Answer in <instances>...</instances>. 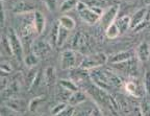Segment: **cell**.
<instances>
[{"label": "cell", "mask_w": 150, "mask_h": 116, "mask_svg": "<svg viewBox=\"0 0 150 116\" xmlns=\"http://www.w3.org/2000/svg\"><path fill=\"white\" fill-rule=\"evenodd\" d=\"M84 57H82L77 50H65L62 53L61 57V67L64 70H71L73 68L79 67L81 64L82 60Z\"/></svg>", "instance_id": "1"}, {"label": "cell", "mask_w": 150, "mask_h": 116, "mask_svg": "<svg viewBox=\"0 0 150 116\" xmlns=\"http://www.w3.org/2000/svg\"><path fill=\"white\" fill-rule=\"evenodd\" d=\"M108 58L105 53H103V52H96V53H93V55L84 57L79 67L90 71L92 69L100 68V67L104 66L108 63Z\"/></svg>", "instance_id": "2"}, {"label": "cell", "mask_w": 150, "mask_h": 116, "mask_svg": "<svg viewBox=\"0 0 150 116\" xmlns=\"http://www.w3.org/2000/svg\"><path fill=\"white\" fill-rule=\"evenodd\" d=\"M7 37H8V39H9V42H11V46H12L14 57H16V59L18 60V61L24 60L23 44H22L21 39L19 38L16 29H14L13 27H9L8 31H7Z\"/></svg>", "instance_id": "3"}, {"label": "cell", "mask_w": 150, "mask_h": 116, "mask_svg": "<svg viewBox=\"0 0 150 116\" xmlns=\"http://www.w3.org/2000/svg\"><path fill=\"white\" fill-rule=\"evenodd\" d=\"M51 48L52 46L50 45V43L48 41L44 40H35L31 44L33 52L40 59H44L49 55V52L51 51Z\"/></svg>", "instance_id": "4"}, {"label": "cell", "mask_w": 150, "mask_h": 116, "mask_svg": "<svg viewBox=\"0 0 150 116\" xmlns=\"http://www.w3.org/2000/svg\"><path fill=\"white\" fill-rule=\"evenodd\" d=\"M118 12H119V5L115 4L108 7V10L103 13V15L100 18V24L102 25V27H104V29L108 28L110 24L116 22Z\"/></svg>", "instance_id": "5"}, {"label": "cell", "mask_w": 150, "mask_h": 116, "mask_svg": "<svg viewBox=\"0 0 150 116\" xmlns=\"http://www.w3.org/2000/svg\"><path fill=\"white\" fill-rule=\"evenodd\" d=\"M136 57V52L132 49H128V50H123V51L117 52L115 55L108 57V63L112 65L115 64H120V63H123V62H126L128 60L132 59V58Z\"/></svg>", "instance_id": "6"}, {"label": "cell", "mask_w": 150, "mask_h": 116, "mask_svg": "<svg viewBox=\"0 0 150 116\" xmlns=\"http://www.w3.org/2000/svg\"><path fill=\"white\" fill-rule=\"evenodd\" d=\"M35 12V6L28 0H19L14 5V13L17 15H24Z\"/></svg>", "instance_id": "7"}, {"label": "cell", "mask_w": 150, "mask_h": 116, "mask_svg": "<svg viewBox=\"0 0 150 116\" xmlns=\"http://www.w3.org/2000/svg\"><path fill=\"white\" fill-rule=\"evenodd\" d=\"M137 58H132V59L128 60L126 62L120 63V64H115L114 66L117 67L120 71L124 72V73L128 74L129 76H132L137 73Z\"/></svg>", "instance_id": "8"}, {"label": "cell", "mask_w": 150, "mask_h": 116, "mask_svg": "<svg viewBox=\"0 0 150 116\" xmlns=\"http://www.w3.org/2000/svg\"><path fill=\"white\" fill-rule=\"evenodd\" d=\"M78 14H79V16H80V19L88 24L97 23L98 21H100V18H101L99 15H97L96 13L92 10L91 6H87L84 10H82L81 12H79Z\"/></svg>", "instance_id": "9"}, {"label": "cell", "mask_w": 150, "mask_h": 116, "mask_svg": "<svg viewBox=\"0 0 150 116\" xmlns=\"http://www.w3.org/2000/svg\"><path fill=\"white\" fill-rule=\"evenodd\" d=\"M7 102H5V106H7L8 108H11L12 110H14L15 112H19V113H22V112H25L28 109V106L29 105L26 104V102L22 98H14V97H11L8 100H6Z\"/></svg>", "instance_id": "10"}, {"label": "cell", "mask_w": 150, "mask_h": 116, "mask_svg": "<svg viewBox=\"0 0 150 116\" xmlns=\"http://www.w3.org/2000/svg\"><path fill=\"white\" fill-rule=\"evenodd\" d=\"M33 24H35V33L38 35H41L44 31L45 26H46V19H45L44 15L39 11H35L33 13Z\"/></svg>", "instance_id": "11"}, {"label": "cell", "mask_w": 150, "mask_h": 116, "mask_svg": "<svg viewBox=\"0 0 150 116\" xmlns=\"http://www.w3.org/2000/svg\"><path fill=\"white\" fill-rule=\"evenodd\" d=\"M124 89L126 90V92H128L129 94L134 97H142L144 94L143 89L141 88L140 84L134 81H129L127 83H125Z\"/></svg>", "instance_id": "12"}, {"label": "cell", "mask_w": 150, "mask_h": 116, "mask_svg": "<svg viewBox=\"0 0 150 116\" xmlns=\"http://www.w3.org/2000/svg\"><path fill=\"white\" fill-rule=\"evenodd\" d=\"M136 56L139 61L146 62L150 57V45L147 42L141 43L136 50Z\"/></svg>", "instance_id": "13"}, {"label": "cell", "mask_w": 150, "mask_h": 116, "mask_svg": "<svg viewBox=\"0 0 150 116\" xmlns=\"http://www.w3.org/2000/svg\"><path fill=\"white\" fill-rule=\"evenodd\" d=\"M87 100H88L87 94H86L83 91L77 90L71 94L70 98H69V100H68V104L75 107V106H78V105L83 104V102H87Z\"/></svg>", "instance_id": "14"}, {"label": "cell", "mask_w": 150, "mask_h": 116, "mask_svg": "<svg viewBox=\"0 0 150 116\" xmlns=\"http://www.w3.org/2000/svg\"><path fill=\"white\" fill-rule=\"evenodd\" d=\"M146 12H147V7H144V9H141V10L137 11L131 18V22H130V29H134V27L141 24L142 22L145 21L146 18Z\"/></svg>", "instance_id": "15"}, {"label": "cell", "mask_w": 150, "mask_h": 116, "mask_svg": "<svg viewBox=\"0 0 150 116\" xmlns=\"http://www.w3.org/2000/svg\"><path fill=\"white\" fill-rule=\"evenodd\" d=\"M56 78H57V75H56L55 68L53 66L47 67L46 70L44 71V80L46 85L53 86L56 83Z\"/></svg>", "instance_id": "16"}, {"label": "cell", "mask_w": 150, "mask_h": 116, "mask_svg": "<svg viewBox=\"0 0 150 116\" xmlns=\"http://www.w3.org/2000/svg\"><path fill=\"white\" fill-rule=\"evenodd\" d=\"M130 22H131V18L129 16H122L117 18L116 24L119 27V31L121 35L126 33L128 29H130Z\"/></svg>", "instance_id": "17"}, {"label": "cell", "mask_w": 150, "mask_h": 116, "mask_svg": "<svg viewBox=\"0 0 150 116\" xmlns=\"http://www.w3.org/2000/svg\"><path fill=\"white\" fill-rule=\"evenodd\" d=\"M59 23L62 27L68 29V31H73L75 28V25H76V23H75L74 19H73L72 17L67 16V15H63L62 17H59Z\"/></svg>", "instance_id": "18"}, {"label": "cell", "mask_w": 150, "mask_h": 116, "mask_svg": "<svg viewBox=\"0 0 150 116\" xmlns=\"http://www.w3.org/2000/svg\"><path fill=\"white\" fill-rule=\"evenodd\" d=\"M86 36L83 35V33H77L76 36L73 39V47L75 48V50H81L86 47Z\"/></svg>", "instance_id": "19"}, {"label": "cell", "mask_w": 150, "mask_h": 116, "mask_svg": "<svg viewBox=\"0 0 150 116\" xmlns=\"http://www.w3.org/2000/svg\"><path fill=\"white\" fill-rule=\"evenodd\" d=\"M59 85L61 86V87L65 88L66 90L71 91V92H75V91L79 90V89H78L77 84L75 83L74 81H72V80H67V78H62V80H59Z\"/></svg>", "instance_id": "20"}, {"label": "cell", "mask_w": 150, "mask_h": 116, "mask_svg": "<svg viewBox=\"0 0 150 116\" xmlns=\"http://www.w3.org/2000/svg\"><path fill=\"white\" fill-rule=\"evenodd\" d=\"M59 23L53 24L51 31H50L49 39H48V42L50 43V45L52 47H55L56 44H57V36H59Z\"/></svg>", "instance_id": "21"}, {"label": "cell", "mask_w": 150, "mask_h": 116, "mask_svg": "<svg viewBox=\"0 0 150 116\" xmlns=\"http://www.w3.org/2000/svg\"><path fill=\"white\" fill-rule=\"evenodd\" d=\"M39 60H40V58L38 57V56H35L33 52H30V53H28V55L25 56L23 61H24V64L28 68H33V67H35L39 64Z\"/></svg>", "instance_id": "22"}, {"label": "cell", "mask_w": 150, "mask_h": 116, "mask_svg": "<svg viewBox=\"0 0 150 116\" xmlns=\"http://www.w3.org/2000/svg\"><path fill=\"white\" fill-rule=\"evenodd\" d=\"M69 31H70L64 28V27H62V26L59 25V36H57V44H56L57 47H63V46L65 45L66 41H67V39H68V37H69Z\"/></svg>", "instance_id": "23"}, {"label": "cell", "mask_w": 150, "mask_h": 116, "mask_svg": "<svg viewBox=\"0 0 150 116\" xmlns=\"http://www.w3.org/2000/svg\"><path fill=\"white\" fill-rule=\"evenodd\" d=\"M105 35L108 39H115V38H117L119 35H121L119 31V27H118V25L116 24V22L110 24L108 28L105 29Z\"/></svg>", "instance_id": "24"}, {"label": "cell", "mask_w": 150, "mask_h": 116, "mask_svg": "<svg viewBox=\"0 0 150 116\" xmlns=\"http://www.w3.org/2000/svg\"><path fill=\"white\" fill-rule=\"evenodd\" d=\"M78 1L79 0H65L63 3H62L61 7H59V11L62 13L69 12V11L73 10V9H76V5H77Z\"/></svg>", "instance_id": "25"}, {"label": "cell", "mask_w": 150, "mask_h": 116, "mask_svg": "<svg viewBox=\"0 0 150 116\" xmlns=\"http://www.w3.org/2000/svg\"><path fill=\"white\" fill-rule=\"evenodd\" d=\"M37 74H38V71L35 70V69H33V68H30V70L28 71L27 74L25 75L24 82H25V85H26V87H27L28 90H29V89L31 88V86H33V82H35Z\"/></svg>", "instance_id": "26"}, {"label": "cell", "mask_w": 150, "mask_h": 116, "mask_svg": "<svg viewBox=\"0 0 150 116\" xmlns=\"http://www.w3.org/2000/svg\"><path fill=\"white\" fill-rule=\"evenodd\" d=\"M45 95H40V96H37L35 97V98H33V100H30V102H29V106H28V110L31 112H35V110L38 109V107L40 106L42 102H45Z\"/></svg>", "instance_id": "27"}, {"label": "cell", "mask_w": 150, "mask_h": 116, "mask_svg": "<svg viewBox=\"0 0 150 116\" xmlns=\"http://www.w3.org/2000/svg\"><path fill=\"white\" fill-rule=\"evenodd\" d=\"M1 47L2 50L6 53L7 56H14L13 55L12 46H11V42H9L8 37L6 36H2V40H1Z\"/></svg>", "instance_id": "28"}, {"label": "cell", "mask_w": 150, "mask_h": 116, "mask_svg": "<svg viewBox=\"0 0 150 116\" xmlns=\"http://www.w3.org/2000/svg\"><path fill=\"white\" fill-rule=\"evenodd\" d=\"M59 87H61V86H59ZM72 93L73 92H71V91L66 90L65 88L61 87V91L56 94V98H57V100H59V102H68L69 98H70V96H71V94H72Z\"/></svg>", "instance_id": "29"}, {"label": "cell", "mask_w": 150, "mask_h": 116, "mask_svg": "<svg viewBox=\"0 0 150 116\" xmlns=\"http://www.w3.org/2000/svg\"><path fill=\"white\" fill-rule=\"evenodd\" d=\"M67 106H68V102H59L57 104L55 105V106L52 107V109H51V111H50V113H51L52 116H57Z\"/></svg>", "instance_id": "30"}, {"label": "cell", "mask_w": 150, "mask_h": 116, "mask_svg": "<svg viewBox=\"0 0 150 116\" xmlns=\"http://www.w3.org/2000/svg\"><path fill=\"white\" fill-rule=\"evenodd\" d=\"M144 89H145V92L150 96V68H148L145 71V75H144Z\"/></svg>", "instance_id": "31"}, {"label": "cell", "mask_w": 150, "mask_h": 116, "mask_svg": "<svg viewBox=\"0 0 150 116\" xmlns=\"http://www.w3.org/2000/svg\"><path fill=\"white\" fill-rule=\"evenodd\" d=\"M0 69H1V74H2V75H4V74L8 75L11 72H13L12 65L9 64L8 62H5V61L1 62V67H0Z\"/></svg>", "instance_id": "32"}, {"label": "cell", "mask_w": 150, "mask_h": 116, "mask_svg": "<svg viewBox=\"0 0 150 116\" xmlns=\"http://www.w3.org/2000/svg\"><path fill=\"white\" fill-rule=\"evenodd\" d=\"M74 112H75V107L68 104V106L66 107L65 109H64L57 116H73Z\"/></svg>", "instance_id": "33"}, {"label": "cell", "mask_w": 150, "mask_h": 116, "mask_svg": "<svg viewBox=\"0 0 150 116\" xmlns=\"http://www.w3.org/2000/svg\"><path fill=\"white\" fill-rule=\"evenodd\" d=\"M92 110H93V108H91L90 110H88L87 108H84V109H79V110H75L73 116H91Z\"/></svg>", "instance_id": "34"}, {"label": "cell", "mask_w": 150, "mask_h": 116, "mask_svg": "<svg viewBox=\"0 0 150 116\" xmlns=\"http://www.w3.org/2000/svg\"><path fill=\"white\" fill-rule=\"evenodd\" d=\"M44 2L47 9L51 12H54L57 9V0H44Z\"/></svg>", "instance_id": "35"}, {"label": "cell", "mask_w": 150, "mask_h": 116, "mask_svg": "<svg viewBox=\"0 0 150 116\" xmlns=\"http://www.w3.org/2000/svg\"><path fill=\"white\" fill-rule=\"evenodd\" d=\"M16 113L17 112H15L7 106L2 107V109H1V116H17Z\"/></svg>", "instance_id": "36"}, {"label": "cell", "mask_w": 150, "mask_h": 116, "mask_svg": "<svg viewBox=\"0 0 150 116\" xmlns=\"http://www.w3.org/2000/svg\"><path fill=\"white\" fill-rule=\"evenodd\" d=\"M41 80H42L41 73H40V72H38L37 76H35V82H33V86H31V88L29 89V90H35V89H38V88L40 87V85H41Z\"/></svg>", "instance_id": "37"}, {"label": "cell", "mask_w": 150, "mask_h": 116, "mask_svg": "<svg viewBox=\"0 0 150 116\" xmlns=\"http://www.w3.org/2000/svg\"><path fill=\"white\" fill-rule=\"evenodd\" d=\"M141 112L143 114V116H150V107L146 102H143L141 106Z\"/></svg>", "instance_id": "38"}, {"label": "cell", "mask_w": 150, "mask_h": 116, "mask_svg": "<svg viewBox=\"0 0 150 116\" xmlns=\"http://www.w3.org/2000/svg\"><path fill=\"white\" fill-rule=\"evenodd\" d=\"M7 87H8V81H7V78L1 75V91L5 90Z\"/></svg>", "instance_id": "39"}, {"label": "cell", "mask_w": 150, "mask_h": 116, "mask_svg": "<svg viewBox=\"0 0 150 116\" xmlns=\"http://www.w3.org/2000/svg\"><path fill=\"white\" fill-rule=\"evenodd\" d=\"M87 6H88L87 3L82 2V1H78L77 5H76V11L79 13V12H81L82 10H84V9H86Z\"/></svg>", "instance_id": "40"}, {"label": "cell", "mask_w": 150, "mask_h": 116, "mask_svg": "<svg viewBox=\"0 0 150 116\" xmlns=\"http://www.w3.org/2000/svg\"><path fill=\"white\" fill-rule=\"evenodd\" d=\"M91 9L94 11V12L96 13L97 15H99V16H102L103 15V13H104V11H103V9L102 7H100V6H91Z\"/></svg>", "instance_id": "41"}, {"label": "cell", "mask_w": 150, "mask_h": 116, "mask_svg": "<svg viewBox=\"0 0 150 116\" xmlns=\"http://www.w3.org/2000/svg\"><path fill=\"white\" fill-rule=\"evenodd\" d=\"M91 116H103L102 113H101V111L99 110V108H93V110H92V113H91Z\"/></svg>", "instance_id": "42"}, {"label": "cell", "mask_w": 150, "mask_h": 116, "mask_svg": "<svg viewBox=\"0 0 150 116\" xmlns=\"http://www.w3.org/2000/svg\"><path fill=\"white\" fill-rule=\"evenodd\" d=\"M4 22H5V13H4V10H1V26H4Z\"/></svg>", "instance_id": "43"}, {"label": "cell", "mask_w": 150, "mask_h": 116, "mask_svg": "<svg viewBox=\"0 0 150 116\" xmlns=\"http://www.w3.org/2000/svg\"><path fill=\"white\" fill-rule=\"evenodd\" d=\"M145 21L150 22V5L147 7V12H146V18H145Z\"/></svg>", "instance_id": "44"}, {"label": "cell", "mask_w": 150, "mask_h": 116, "mask_svg": "<svg viewBox=\"0 0 150 116\" xmlns=\"http://www.w3.org/2000/svg\"><path fill=\"white\" fill-rule=\"evenodd\" d=\"M1 1H2V2H4V1H7V0H1Z\"/></svg>", "instance_id": "45"}]
</instances>
